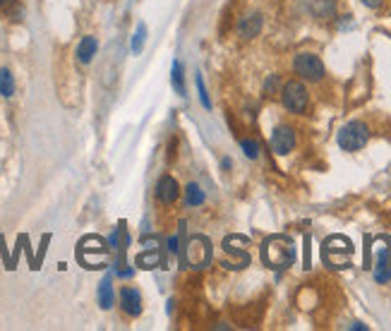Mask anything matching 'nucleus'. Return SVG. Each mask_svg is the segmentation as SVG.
I'll list each match as a JSON object with an SVG mask.
<instances>
[{
  "label": "nucleus",
  "mask_w": 391,
  "mask_h": 331,
  "mask_svg": "<svg viewBox=\"0 0 391 331\" xmlns=\"http://www.w3.org/2000/svg\"><path fill=\"white\" fill-rule=\"evenodd\" d=\"M262 262L269 269H288L295 262V243L288 235H271L262 243Z\"/></svg>",
  "instance_id": "obj_1"
},
{
  "label": "nucleus",
  "mask_w": 391,
  "mask_h": 331,
  "mask_svg": "<svg viewBox=\"0 0 391 331\" xmlns=\"http://www.w3.org/2000/svg\"><path fill=\"white\" fill-rule=\"evenodd\" d=\"M350 255H353V243L346 235H329L322 245V257L331 269L350 267Z\"/></svg>",
  "instance_id": "obj_2"
},
{
  "label": "nucleus",
  "mask_w": 391,
  "mask_h": 331,
  "mask_svg": "<svg viewBox=\"0 0 391 331\" xmlns=\"http://www.w3.org/2000/svg\"><path fill=\"white\" fill-rule=\"evenodd\" d=\"M183 269L185 264L192 269H204L211 262V243L204 235H192L188 245H183Z\"/></svg>",
  "instance_id": "obj_3"
},
{
  "label": "nucleus",
  "mask_w": 391,
  "mask_h": 331,
  "mask_svg": "<svg viewBox=\"0 0 391 331\" xmlns=\"http://www.w3.org/2000/svg\"><path fill=\"white\" fill-rule=\"evenodd\" d=\"M281 103L288 113H295V116L305 113V111H308V103H310L308 87H305L300 79H288V82L281 87Z\"/></svg>",
  "instance_id": "obj_4"
},
{
  "label": "nucleus",
  "mask_w": 391,
  "mask_h": 331,
  "mask_svg": "<svg viewBox=\"0 0 391 331\" xmlns=\"http://www.w3.org/2000/svg\"><path fill=\"white\" fill-rule=\"evenodd\" d=\"M367 140H370V128L360 121L346 123L339 130V137H336V142H339L343 151H360L367 144Z\"/></svg>",
  "instance_id": "obj_5"
},
{
  "label": "nucleus",
  "mask_w": 391,
  "mask_h": 331,
  "mask_svg": "<svg viewBox=\"0 0 391 331\" xmlns=\"http://www.w3.org/2000/svg\"><path fill=\"white\" fill-rule=\"evenodd\" d=\"M375 264L372 274L377 283H389L391 281V238L389 235H377L375 238Z\"/></svg>",
  "instance_id": "obj_6"
},
{
  "label": "nucleus",
  "mask_w": 391,
  "mask_h": 331,
  "mask_svg": "<svg viewBox=\"0 0 391 331\" xmlns=\"http://www.w3.org/2000/svg\"><path fill=\"white\" fill-rule=\"evenodd\" d=\"M293 70L305 82H322L324 79V63L315 53H298L293 61Z\"/></svg>",
  "instance_id": "obj_7"
},
{
  "label": "nucleus",
  "mask_w": 391,
  "mask_h": 331,
  "mask_svg": "<svg viewBox=\"0 0 391 331\" xmlns=\"http://www.w3.org/2000/svg\"><path fill=\"white\" fill-rule=\"evenodd\" d=\"M295 149V130L290 125H278L271 132V151L276 156H288Z\"/></svg>",
  "instance_id": "obj_8"
},
{
  "label": "nucleus",
  "mask_w": 391,
  "mask_h": 331,
  "mask_svg": "<svg viewBox=\"0 0 391 331\" xmlns=\"http://www.w3.org/2000/svg\"><path fill=\"white\" fill-rule=\"evenodd\" d=\"M178 197H181V185L173 175H161L156 183V200L166 204V207H171V204L178 202Z\"/></svg>",
  "instance_id": "obj_9"
},
{
  "label": "nucleus",
  "mask_w": 391,
  "mask_h": 331,
  "mask_svg": "<svg viewBox=\"0 0 391 331\" xmlns=\"http://www.w3.org/2000/svg\"><path fill=\"white\" fill-rule=\"evenodd\" d=\"M121 307L125 315L139 317L142 315V293L132 286H123L121 288Z\"/></svg>",
  "instance_id": "obj_10"
},
{
  "label": "nucleus",
  "mask_w": 391,
  "mask_h": 331,
  "mask_svg": "<svg viewBox=\"0 0 391 331\" xmlns=\"http://www.w3.org/2000/svg\"><path fill=\"white\" fill-rule=\"evenodd\" d=\"M262 26H264V17L260 12H250V15L240 17V22H238V34L243 39H255L262 31Z\"/></svg>",
  "instance_id": "obj_11"
},
{
  "label": "nucleus",
  "mask_w": 391,
  "mask_h": 331,
  "mask_svg": "<svg viewBox=\"0 0 391 331\" xmlns=\"http://www.w3.org/2000/svg\"><path fill=\"white\" fill-rule=\"evenodd\" d=\"M98 307L101 310H111L113 307V300H116V290H113V276L111 274H106L101 283H98Z\"/></svg>",
  "instance_id": "obj_12"
},
{
  "label": "nucleus",
  "mask_w": 391,
  "mask_h": 331,
  "mask_svg": "<svg viewBox=\"0 0 391 331\" xmlns=\"http://www.w3.org/2000/svg\"><path fill=\"white\" fill-rule=\"evenodd\" d=\"M96 51H98V41H96V39L94 36H84L82 41L77 44L75 56H77V61L82 63V65H89L91 61H94Z\"/></svg>",
  "instance_id": "obj_13"
},
{
  "label": "nucleus",
  "mask_w": 391,
  "mask_h": 331,
  "mask_svg": "<svg viewBox=\"0 0 391 331\" xmlns=\"http://www.w3.org/2000/svg\"><path fill=\"white\" fill-rule=\"evenodd\" d=\"M204 200H207L204 190L197 183H190L188 188H185V204H188V207H200V204H204Z\"/></svg>",
  "instance_id": "obj_14"
},
{
  "label": "nucleus",
  "mask_w": 391,
  "mask_h": 331,
  "mask_svg": "<svg viewBox=\"0 0 391 331\" xmlns=\"http://www.w3.org/2000/svg\"><path fill=\"white\" fill-rule=\"evenodd\" d=\"M0 96L12 98L15 96V77L8 68H0Z\"/></svg>",
  "instance_id": "obj_15"
},
{
  "label": "nucleus",
  "mask_w": 391,
  "mask_h": 331,
  "mask_svg": "<svg viewBox=\"0 0 391 331\" xmlns=\"http://www.w3.org/2000/svg\"><path fill=\"white\" fill-rule=\"evenodd\" d=\"M313 15L320 19H329L336 15V5L334 0H315L313 3Z\"/></svg>",
  "instance_id": "obj_16"
},
{
  "label": "nucleus",
  "mask_w": 391,
  "mask_h": 331,
  "mask_svg": "<svg viewBox=\"0 0 391 331\" xmlns=\"http://www.w3.org/2000/svg\"><path fill=\"white\" fill-rule=\"evenodd\" d=\"M147 36H149V29H147V24H137V31H135V39H132V53H142V46L144 41H147Z\"/></svg>",
  "instance_id": "obj_17"
},
{
  "label": "nucleus",
  "mask_w": 391,
  "mask_h": 331,
  "mask_svg": "<svg viewBox=\"0 0 391 331\" xmlns=\"http://www.w3.org/2000/svg\"><path fill=\"white\" fill-rule=\"evenodd\" d=\"M171 82H173V89L178 91V96H185V75H183V65L181 63H173V77H171Z\"/></svg>",
  "instance_id": "obj_18"
},
{
  "label": "nucleus",
  "mask_w": 391,
  "mask_h": 331,
  "mask_svg": "<svg viewBox=\"0 0 391 331\" xmlns=\"http://www.w3.org/2000/svg\"><path fill=\"white\" fill-rule=\"evenodd\" d=\"M240 147H243L245 156H248V158H257V156H260V144H257L255 140H240Z\"/></svg>",
  "instance_id": "obj_19"
},
{
  "label": "nucleus",
  "mask_w": 391,
  "mask_h": 331,
  "mask_svg": "<svg viewBox=\"0 0 391 331\" xmlns=\"http://www.w3.org/2000/svg\"><path fill=\"white\" fill-rule=\"evenodd\" d=\"M197 91H200V101L204 108H211V101H209V94L207 89H204V82H202V75H197Z\"/></svg>",
  "instance_id": "obj_20"
},
{
  "label": "nucleus",
  "mask_w": 391,
  "mask_h": 331,
  "mask_svg": "<svg viewBox=\"0 0 391 331\" xmlns=\"http://www.w3.org/2000/svg\"><path fill=\"white\" fill-rule=\"evenodd\" d=\"M276 82H278V75H271V79L267 84H264V89H267V94H274V87H276Z\"/></svg>",
  "instance_id": "obj_21"
},
{
  "label": "nucleus",
  "mask_w": 391,
  "mask_h": 331,
  "mask_svg": "<svg viewBox=\"0 0 391 331\" xmlns=\"http://www.w3.org/2000/svg\"><path fill=\"white\" fill-rule=\"evenodd\" d=\"M360 3L365 5V8L375 10V8H380V5H382V0H360Z\"/></svg>",
  "instance_id": "obj_22"
},
{
  "label": "nucleus",
  "mask_w": 391,
  "mask_h": 331,
  "mask_svg": "<svg viewBox=\"0 0 391 331\" xmlns=\"http://www.w3.org/2000/svg\"><path fill=\"white\" fill-rule=\"evenodd\" d=\"M168 250H171V253H178V250H181V248H178V238L173 235V238H168Z\"/></svg>",
  "instance_id": "obj_23"
},
{
  "label": "nucleus",
  "mask_w": 391,
  "mask_h": 331,
  "mask_svg": "<svg viewBox=\"0 0 391 331\" xmlns=\"http://www.w3.org/2000/svg\"><path fill=\"white\" fill-rule=\"evenodd\" d=\"M3 5H8V0H0V8H3Z\"/></svg>",
  "instance_id": "obj_24"
}]
</instances>
